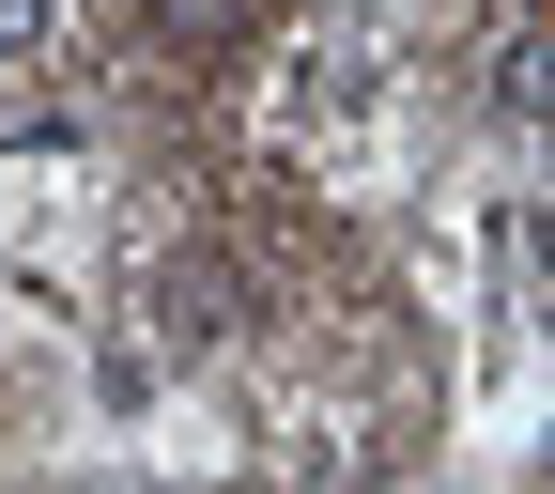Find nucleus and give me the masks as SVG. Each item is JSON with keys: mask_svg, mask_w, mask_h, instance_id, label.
<instances>
[{"mask_svg": "<svg viewBox=\"0 0 555 494\" xmlns=\"http://www.w3.org/2000/svg\"><path fill=\"white\" fill-rule=\"evenodd\" d=\"M478 109H494V155L525 170V155H540V109H555V62H540V31H525V16L494 31V62H478Z\"/></svg>", "mask_w": 555, "mask_h": 494, "instance_id": "7ed1b4c3", "label": "nucleus"}, {"mask_svg": "<svg viewBox=\"0 0 555 494\" xmlns=\"http://www.w3.org/2000/svg\"><path fill=\"white\" fill-rule=\"evenodd\" d=\"M47 47H62V0H0V78H31Z\"/></svg>", "mask_w": 555, "mask_h": 494, "instance_id": "39448f33", "label": "nucleus"}, {"mask_svg": "<svg viewBox=\"0 0 555 494\" xmlns=\"http://www.w3.org/2000/svg\"><path fill=\"white\" fill-rule=\"evenodd\" d=\"M170 387H185V356H170L155 325H93V417H108V433L170 417Z\"/></svg>", "mask_w": 555, "mask_h": 494, "instance_id": "f03ea898", "label": "nucleus"}, {"mask_svg": "<svg viewBox=\"0 0 555 494\" xmlns=\"http://www.w3.org/2000/svg\"><path fill=\"white\" fill-rule=\"evenodd\" d=\"M93 155V109L78 93H16L0 109V170H78Z\"/></svg>", "mask_w": 555, "mask_h": 494, "instance_id": "20e7f679", "label": "nucleus"}, {"mask_svg": "<svg viewBox=\"0 0 555 494\" xmlns=\"http://www.w3.org/2000/svg\"><path fill=\"white\" fill-rule=\"evenodd\" d=\"M262 124L294 139V155H324V170H356L371 139L401 124V47H386L371 16H309L294 47H278V78H262Z\"/></svg>", "mask_w": 555, "mask_h": 494, "instance_id": "f257e3e1", "label": "nucleus"}]
</instances>
